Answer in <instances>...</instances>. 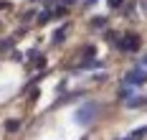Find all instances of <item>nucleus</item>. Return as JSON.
I'll use <instances>...</instances> for the list:
<instances>
[{
  "instance_id": "1",
  "label": "nucleus",
  "mask_w": 147,
  "mask_h": 140,
  "mask_svg": "<svg viewBox=\"0 0 147 140\" xmlns=\"http://www.w3.org/2000/svg\"><path fill=\"white\" fill-rule=\"evenodd\" d=\"M124 82L140 87V84H145V82H147V71H145V69H129V71L124 74Z\"/></svg>"
},
{
  "instance_id": "2",
  "label": "nucleus",
  "mask_w": 147,
  "mask_h": 140,
  "mask_svg": "<svg viewBox=\"0 0 147 140\" xmlns=\"http://www.w3.org/2000/svg\"><path fill=\"white\" fill-rule=\"evenodd\" d=\"M137 46H140V38H134V36H127V38L119 41V48L122 51H137Z\"/></svg>"
},
{
  "instance_id": "3",
  "label": "nucleus",
  "mask_w": 147,
  "mask_h": 140,
  "mask_svg": "<svg viewBox=\"0 0 147 140\" xmlns=\"http://www.w3.org/2000/svg\"><path fill=\"white\" fill-rule=\"evenodd\" d=\"M96 112V105H86V107H81L79 112H76V120L79 122H89V117Z\"/></svg>"
},
{
  "instance_id": "4",
  "label": "nucleus",
  "mask_w": 147,
  "mask_h": 140,
  "mask_svg": "<svg viewBox=\"0 0 147 140\" xmlns=\"http://www.w3.org/2000/svg\"><path fill=\"white\" fill-rule=\"evenodd\" d=\"M18 127H20V122H18V120H8V122H5V130H8V133H15Z\"/></svg>"
},
{
  "instance_id": "5",
  "label": "nucleus",
  "mask_w": 147,
  "mask_h": 140,
  "mask_svg": "<svg viewBox=\"0 0 147 140\" xmlns=\"http://www.w3.org/2000/svg\"><path fill=\"white\" fill-rule=\"evenodd\" d=\"M66 28H69V26H63V28H61V31L56 33V36H53V41H56V43H59L61 38H63V36H66Z\"/></svg>"
},
{
  "instance_id": "6",
  "label": "nucleus",
  "mask_w": 147,
  "mask_h": 140,
  "mask_svg": "<svg viewBox=\"0 0 147 140\" xmlns=\"http://www.w3.org/2000/svg\"><path fill=\"white\" fill-rule=\"evenodd\" d=\"M119 3H122V0H109V5H112V8H114V5H119Z\"/></svg>"
}]
</instances>
